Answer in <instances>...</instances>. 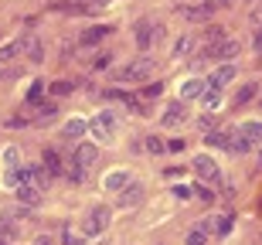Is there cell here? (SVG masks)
Listing matches in <instances>:
<instances>
[{"instance_id":"obj_16","label":"cell","mask_w":262,"mask_h":245,"mask_svg":"<svg viewBox=\"0 0 262 245\" xmlns=\"http://www.w3.org/2000/svg\"><path fill=\"white\" fill-rule=\"evenodd\" d=\"M109 34H113V28H106V24H96V28H89V31H82V44H99V41H106Z\"/></svg>"},{"instance_id":"obj_39","label":"cell","mask_w":262,"mask_h":245,"mask_svg":"<svg viewBox=\"0 0 262 245\" xmlns=\"http://www.w3.org/2000/svg\"><path fill=\"white\" fill-rule=\"evenodd\" d=\"M51 113H55V106H51V102H48V106H41V113H38V116H41V119H48Z\"/></svg>"},{"instance_id":"obj_14","label":"cell","mask_w":262,"mask_h":245,"mask_svg":"<svg viewBox=\"0 0 262 245\" xmlns=\"http://www.w3.org/2000/svg\"><path fill=\"white\" fill-rule=\"evenodd\" d=\"M194 44H198V38H194V34H181V38L174 41L170 55H174V58H187V55L194 51Z\"/></svg>"},{"instance_id":"obj_11","label":"cell","mask_w":262,"mask_h":245,"mask_svg":"<svg viewBox=\"0 0 262 245\" xmlns=\"http://www.w3.org/2000/svg\"><path fill=\"white\" fill-rule=\"evenodd\" d=\"M181 123H187V106L184 102H170L164 113V126H181Z\"/></svg>"},{"instance_id":"obj_35","label":"cell","mask_w":262,"mask_h":245,"mask_svg":"<svg viewBox=\"0 0 262 245\" xmlns=\"http://www.w3.org/2000/svg\"><path fill=\"white\" fill-rule=\"evenodd\" d=\"M194 194L201 197L204 205H211V201H214V194H211V191H208V187H194Z\"/></svg>"},{"instance_id":"obj_18","label":"cell","mask_w":262,"mask_h":245,"mask_svg":"<svg viewBox=\"0 0 262 245\" xmlns=\"http://www.w3.org/2000/svg\"><path fill=\"white\" fill-rule=\"evenodd\" d=\"M85 133H89L85 119H68L65 129H61V137H65V140H78V137H85Z\"/></svg>"},{"instance_id":"obj_43","label":"cell","mask_w":262,"mask_h":245,"mask_svg":"<svg viewBox=\"0 0 262 245\" xmlns=\"http://www.w3.org/2000/svg\"><path fill=\"white\" fill-rule=\"evenodd\" d=\"M214 4H218V7H222V4H228V0H214Z\"/></svg>"},{"instance_id":"obj_22","label":"cell","mask_w":262,"mask_h":245,"mask_svg":"<svg viewBox=\"0 0 262 245\" xmlns=\"http://www.w3.org/2000/svg\"><path fill=\"white\" fill-rule=\"evenodd\" d=\"M0 160H4V170H20V150L17 147H7Z\"/></svg>"},{"instance_id":"obj_21","label":"cell","mask_w":262,"mask_h":245,"mask_svg":"<svg viewBox=\"0 0 262 245\" xmlns=\"http://www.w3.org/2000/svg\"><path fill=\"white\" fill-rule=\"evenodd\" d=\"M208 143L211 147H222V150H232V133L228 129H211L208 133Z\"/></svg>"},{"instance_id":"obj_34","label":"cell","mask_w":262,"mask_h":245,"mask_svg":"<svg viewBox=\"0 0 262 245\" xmlns=\"http://www.w3.org/2000/svg\"><path fill=\"white\" fill-rule=\"evenodd\" d=\"M51 92H55V96H68V92H72V82H55V85H51Z\"/></svg>"},{"instance_id":"obj_41","label":"cell","mask_w":262,"mask_h":245,"mask_svg":"<svg viewBox=\"0 0 262 245\" xmlns=\"http://www.w3.org/2000/svg\"><path fill=\"white\" fill-rule=\"evenodd\" d=\"M34 245H55V242H51L48 235H41V238H34Z\"/></svg>"},{"instance_id":"obj_26","label":"cell","mask_w":262,"mask_h":245,"mask_svg":"<svg viewBox=\"0 0 262 245\" xmlns=\"http://www.w3.org/2000/svg\"><path fill=\"white\" fill-rule=\"evenodd\" d=\"M150 41H154V28H150V24H140V28H136V44H140V48H150Z\"/></svg>"},{"instance_id":"obj_28","label":"cell","mask_w":262,"mask_h":245,"mask_svg":"<svg viewBox=\"0 0 262 245\" xmlns=\"http://www.w3.org/2000/svg\"><path fill=\"white\" fill-rule=\"evenodd\" d=\"M204 41H208V44H218V41H225V28H218V24L204 28Z\"/></svg>"},{"instance_id":"obj_2","label":"cell","mask_w":262,"mask_h":245,"mask_svg":"<svg viewBox=\"0 0 262 245\" xmlns=\"http://www.w3.org/2000/svg\"><path fill=\"white\" fill-rule=\"evenodd\" d=\"M259 143H262V123L259 119L242 123V126L232 133V150H238V153H249V150L259 147Z\"/></svg>"},{"instance_id":"obj_3","label":"cell","mask_w":262,"mask_h":245,"mask_svg":"<svg viewBox=\"0 0 262 245\" xmlns=\"http://www.w3.org/2000/svg\"><path fill=\"white\" fill-rule=\"evenodd\" d=\"M238 51H242V41H235V38H225V41H218V44H211V48L208 51H201V58H194L198 61H225V65H228V58H235V55H238Z\"/></svg>"},{"instance_id":"obj_13","label":"cell","mask_w":262,"mask_h":245,"mask_svg":"<svg viewBox=\"0 0 262 245\" xmlns=\"http://www.w3.org/2000/svg\"><path fill=\"white\" fill-rule=\"evenodd\" d=\"M96 157H99V150L92 147V143H82V147L75 150V167L78 170H89V167L96 164Z\"/></svg>"},{"instance_id":"obj_24","label":"cell","mask_w":262,"mask_h":245,"mask_svg":"<svg viewBox=\"0 0 262 245\" xmlns=\"http://www.w3.org/2000/svg\"><path fill=\"white\" fill-rule=\"evenodd\" d=\"M45 170H48L51 177H55V174H61V170H65V167H61V157H58V153H55V150H45Z\"/></svg>"},{"instance_id":"obj_1","label":"cell","mask_w":262,"mask_h":245,"mask_svg":"<svg viewBox=\"0 0 262 245\" xmlns=\"http://www.w3.org/2000/svg\"><path fill=\"white\" fill-rule=\"evenodd\" d=\"M154 72H157V58H150V55H140V58H133L129 65L116 69L113 75H116V82H143L146 75H154Z\"/></svg>"},{"instance_id":"obj_23","label":"cell","mask_w":262,"mask_h":245,"mask_svg":"<svg viewBox=\"0 0 262 245\" xmlns=\"http://www.w3.org/2000/svg\"><path fill=\"white\" fill-rule=\"evenodd\" d=\"M20 55V38L17 41H10V44H4V48H0V65H10V61L17 58Z\"/></svg>"},{"instance_id":"obj_38","label":"cell","mask_w":262,"mask_h":245,"mask_svg":"<svg viewBox=\"0 0 262 245\" xmlns=\"http://www.w3.org/2000/svg\"><path fill=\"white\" fill-rule=\"evenodd\" d=\"M10 238H14V232H7V225L0 228V245H10Z\"/></svg>"},{"instance_id":"obj_33","label":"cell","mask_w":262,"mask_h":245,"mask_svg":"<svg viewBox=\"0 0 262 245\" xmlns=\"http://www.w3.org/2000/svg\"><path fill=\"white\" fill-rule=\"evenodd\" d=\"M109 61H113V55H109V51H99V58L92 61V69H109Z\"/></svg>"},{"instance_id":"obj_12","label":"cell","mask_w":262,"mask_h":245,"mask_svg":"<svg viewBox=\"0 0 262 245\" xmlns=\"http://www.w3.org/2000/svg\"><path fill=\"white\" fill-rule=\"evenodd\" d=\"M20 55H24V58H31V61H45V58H41V55H45L41 41L31 38V34H24V38H20Z\"/></svg>"},{"instance_id":"obj_36","label":"cell","mask_w":262,"mask_h":245,"mask_svg":"<svg viewBox=\"0 0 262 245\" xmlns=\"http://www.w3.org/2000/svg\"><path fill=\"white\" fill-rule=\"evenodd\" d=\"M174 197H177V201H187V197H191V191H187L184 184H177L174 187Z\"/></svg>"},{"instance_id":"obj_29","label":"cell","mask_w":262,"mask_h":245,"mask_svg":"<svg viewBox=\"0 0 262 245\" xmlns=\"http://www.w3.org/2000/svg\"><path fill=\"white\" fill-rule=\"evenodd\" d=\"M4 184H7V187H14V191H17V187L24 184V177H20V170H4Z\"/></svg>"},{"instance_id":"obj_30","label":"cell","mask_w":262,"mask_h":245,"mask_svg":"<svg viewBox=\"0 0 262 245\" xmlns=\"http://www.w3.org/2000/svg\"><path fill=\"white\" fill-rule=\"evenodd\" d=\"M61 238H65V245H85V238L78 235V232H75V228H72V225H68L65 232H61Z\"/></svg>"},{"instance_id":"obj_40","label":"cell","mask_w":262,"mask_h":245,"mask_svg":"<svg viewBox=\"0 0 262 245\" xmlns=\"http://www.w3.org/2000/svg\"><path fill=\"white\" fill-rule=\"evenodd\" d=\"M252 44H255V48H259V51H262V28H259V31H255V41H252Z\"/></svg>"},{"instance_id":"obj_31","label":"cell","mask_w":262,"mask_h":245,"mask_svg":"<svg viewBox=\"0 0 262 245\" xmlns=\"http://www.w3.org/2000/svg\"><path fill=\"white\" fill-rule=\"evenodd\" d=\"M198 129H204V133H211V129H214V113H204V116L198 119Z\"/></svg>"},{"instance_id":"obj_5","label":"cell","mask_w":262,"mask_h":245,"mask_svg":"<svg viewBox=\"0 0 262 245\" xmlns=\"http://www.w3.org/2000/svg\"><path fill=\"white\" fill-rule=\"evenodd\" d=\"M106 225H109V208L99 205V208H92V211L85 215V221H82V235H85V238H96V235H102V232H106Z\"/></svg>"},{"instance_id":"obj_15","label":"cell","mask_w":262,"mask_h":245,"mask_svg":"<svg viewBox=\"0 0 262 245\" xmlns=\"http://www.w3.org/2000/svg\"><path fill=\"white\" fill-rule=\"evenodd\" d=\"M106 191L109 194H119V191H126V184H129V174H123V170H113V174H106Z\"/></svg>"},{"instance_id":"obj_19","label":"cell","mask_w":262,"mask_h":245,"mask_svg":"<svg viewBox=\"0 0 262 245\" xmlns=\"http://www.w3.org/2000/svg\"><path fill=\"white\" fill-rule=\"evenodd\" d=\"M41 194H45V191H41L38 184H20V187H17V197H20V201H24L28 208H31V205H38Z\"/></svg>"},{"instance_id":"obj_10","label":"cell","mask_w":262,"mask_h":245,"mask_svg":"<svg viewBox=\"0 0 262 245\" xmlns=\"http://www.w3.org/2000/svg\"><path fill=\"white\" fill-rule=\"evenodd\" d=\"M214 7H218L214 0H201V4H194V7H184L181 14H184L187 20H208L214 14Z\"/></svg>"},{"instance_id":"obj_27","label":"cell","mask_w":262,"mask_h":245,"mask_svg":"<svg viewBox=\"0 0 262 245\" xmlns=\"http://www.w3.org/2000/svg\"><path fill=\"white\" fill-rule=\"evenodd\" d=\"M146 150L160 157V153H164V150H167V140H164V137H157V133H154V137H146Z\"/></svg>"},{"instance_id":"obj_20","label":"cell","mask_w":262,"mask_h":245,"mask_svg":"<svg viewBox=\"0 0 262 245\" xmlns=\"http://www.w3.org/2000/svg\"><path fill=\"white\" fill-rule=\"evenodd\" d=\"M119 205L123 208H129V205H136V201H140V197H143V184H136V181H129L126 184V191H119Z\"/></svg>"},{"instance_id":"obj_37","label":"cell","mask_w":262,"mask_h":245,"mask_svg":"<svg viewBox=\"0 0 262 245\" xmlns=\"http://www.w3.org/2000/svg\"><path fill=\"white\" fill-rule=\"evenodd\" d=\"M41 85H45V82H34V85L28 88V99H31V102H34V99H41Z\"/></svg>"},{"instance_id":"obj_7","label":"cell","mask_w":262,"mask_h":245,"mask_svg":"<svg viewBox=\"0 0 262 245\" xmlns=\"http://www.w3.org/2000/svg\"><path fill=\"white\" fill-rule=\"evenodd\" d=\"M191 167H194V174L201 177V181H218V164H214V157H208V153H198Z\"/></svg>"},{"instance_id":"obj_17","label":"cell","mask_w":262,"mask_h":245,"mask_svg":"<svg viewBox=\"0 0 262 245\" xmlns=\"http://www.w3.org/2000/svg\"><path fill=\"white\" fill-rule=\"evenodd\" d=\"M255 96H259V85H255V82H249V85H242L238 92H235L232 106H235V109H242V106H249V102H252Z\"/></svg>"},{"instance_id":"obj_6","label":"cell","mask_w":262,"mask_h":245,"mask_svg":"<svg viewBox=\"0 0 262 245\" xmlns=\"http://www.w3.org/2000/svg\"><path fill=\"white\" fill-rule=\"evenodd\" d=\"M201 232L204 235H228L232 232V218L228 215H208L201 221Z\"/></svg>"},{"instance_id":"obj_25","label":"cell","mask_w":262,"mask_h":245,"mask_svg":"<svg viewBox=\"0 0 262 245\" xmlns=\"http://www.w3.org/2000/svg\"><path fill=\"white\" fill-rule=\"evenodd\" d=\"M201 102H204L208 109H218V106H222V88H204Z\"/></svg>"},{"instance_id":"obj_8","label":"cell","mask_w":262,"mask_h":245,"mask_svg":"<svg viewBox=\"0 0 262 245\" xmlns=\"http://www.w3.org/2000/svg\"><path fill=\"white\" fill-rule=\"evenodd\" d=\"M232 79H235V65L228 61V65H218V69H214L204 82H208V88H225Z\"/></svg>"},{"instance_id":"obj_9","label":"cell","mask_w":262,"mask_h":245,"mask_svg":"<svg viewBox=\"0 0 262 245\" xmlns=\"http://www.w3.org/2000/svg\"><path fill=\"white\" fill-rule=\"evenodd\" d=\"M204 88H208V82H204L201 75H194V79H184V82H181V102H187V99H201Z\"/></svg>"},{"instance_id":"obj_42","label":"cell","mask_w":262,"mask_h":245,"mask_svg":"<svg viewBox=\"0 0 262 245\" xmlns=\"http://www.w3.org/2000/svg\"><path fill=\"white\" fill-rule=\"evenodd\" d=\"M92 7H102V0H92Z\"/></svg>"},{"instance_id":"obj_4","label":"cell","mask_w":262,"mask_h":245,"mask_svg":"<svg viewBox=\"0 0 262 245\" xmlns=\"http://www.w3.org/2000/svg\"><path fill=\"white\" fill-rule=\"evenodd\" d=\"M89 137H96L99 143H113V140H116V116H113V113H99V116L89 123Z\"/></svg>"},{"instance_id":"obj_32","label":"cell","mask_w":262,"mask_h":245,"mask_svg":"<svg viewBox=\"0 0 262 245\" xmlns=\"http://www.w3.org/2000/svg\"><path fill=\"white\" fill-rule=\"evenodd\" d=\"M187 245H208V235L198 228V232H191V235H187Z\"/></svg>"}]
</instances>
